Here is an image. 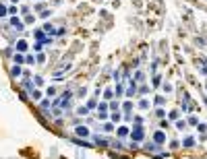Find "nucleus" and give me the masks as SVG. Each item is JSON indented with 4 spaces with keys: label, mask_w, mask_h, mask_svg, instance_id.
<instances>
[{
    "label": "nucleus",
    "mask_w": 207,
    "mask_h": 159,
    "mask_svg": "<svg viewBox=\"0 0 207 159\" xmlns=\"http://www.w3.org/2000/svg\"><path fill=\"white\" fill-rule=\"evenodd\" d=\"M54 79H56V81H60V79H62V70H58V73H54Z\"/></svg>",
    "instance_id": "18"
},
{
    "label": "nucleus",
    "mask_w": 207,
    "mask_h": 159,
    "mask_svg": "<svg viewBox=\"0 0 207 159\" xmlns=\"http://www.w3.org/2000/svg\"><path fill=\"white\" fill-rule=\"evenodd\" d=\"M77 114H79V116H85V114H87V108H79V110H77Z\"/></svg>",
    "instance_id": "14"
},
{
    "label": "nucleus",
    "mask_w": 207,
    "mask_h": 159,
    "mask_svg": "<svg viewBox=\"0 0 207 159\" xmlns=\"http://www.w3.org/2000/svg\"><path fill=\"white\" fill-rule=\"evenodd\" d=\"M197 128H199V130H201V132H203V134H205V132H207V126H205V124H199V126H197Z\"/></svg>",
    "instance_id": "19"
},
{
    "label": "nucleus",
    "mask_w": 207,
    "mask_h": 159,
    "mask_svg": "<svg viewBox=\"0 0 207 159\" xmlns=\"http://www.w3.org/2000/svg\"><path fill=\"white\" fill-rule=\"evenodd\" d=\"M112 128H114V126H112V124H110V122H108V124H104V130H106V132H110V130H112Z\"/></svg>",
    "instance_id": "16"
},
{
    "label": "nucleus",
    "mask_w": 207,
    "mask_h": 159,
    "mask_svg": "<svg viewBox=\"0 0 207 159\" xmlns=\"http://www.w3.org/2000/svg\"><path fill=\"white\" fill-rule=\"evenodd\" d=\"M95 143H97V145H102V147H104V145H108V141H106L104 136H95Z\"/></svg>",
    "instance_id": "10"
},
{
    "label": "nucleus",
    "mask_w": 207,
    "mask_h": 159,
    "mask_svg": "<svg viewBox=\"0 0 207 159\" xmlns=\"http://www.w3.org/2000/svg\"><path fill=\"white\" fill-rule=\"evenodd\" d=\"M182 145H184V147H193V145H195V138H193V136H186Z\"/></svg>",
    "instance_id": "8"
},
{
    "label": "nucleus",
    "mask_w": 207,
    "mask_h": 159,
    "mask_svg": "<svg viewBox=\"0 0 207 159\" xmlns=\"http://www.w3.org/2000/svg\"><path fill=\"white\" fill-rule=\"evenodd\" d=\"M13 60H15V64H17V66H21V64L25 62V58H23V54H15V58H13Z\"/></svg>",
    "instance_id": "7"
},
{
    "label": "nucleus",
    "mask_w": 207,
    "mask_h": 159,
    "mask_svg": "<svg viewBox=\"0 0 207 159\" xmlns=\"http://www.w3.org/2000/svg\"><path fill=\"white\" fill-rule=\"evenodd\" d=\"M33 60H35V58H33V56H31V54H29V56H27V58H25V62H29V64H33Z\"/></svg>",
    "instance_id": "21"
},
{
    "label": "nucleus",
    "mask_w": 207,
    "mask_h": 159,
    "mask_svg": "<svg viewBox=\"0 0 207 159\" xmlns=\"http://www.w3.org/2000/svg\"><path fill=\"white\" fill-rule=\"evenodd\" d=\"M31 97H33V99H40V97H41V91H40V89H33V91H31Z\"/></svg>",
    "instance_id": "11"
},
{
    "label": "nucleus",
    "mask_w": 207,
    "mask_h": 159,
    "mask_svg": "<svg viewBox=\"0 0 207 159\" xmlns=\"http://www.w3.org/2000/svg\"><path fill=\"white\" fill-rule=\"evenodd\" d=\"M6 12H8V8H4V6H2V4H0V17H4V15H6Z\"/></svg>",
    "instance_id": "17"
},
{
    "label": "nucleus",
    "mask_w": 207,
    "mask_h": 159,
    "mask_svg": "<svg viewBox=\"0 0 207 159\" xmlns=\"http://www.w3.org/2000/svg\"><path fill=\"white\" fill-rule=\"evenodd\" d=\"M10 27H15L17 31H23V29H25V25H23L17 17H13V19H10Z\"/></svg>",
    "instance_id": "2"
},
{
    "label": "nucleus",
    "mask_w": 207,
    "mask_h": 159,
    "mask_svg": "<svg viewBox=\"0 0 207 159\" xmlns=\"http://www.w3.org/2000/svg\"><path fill=\"white\" fill-rule=\"evenodd\" d=\"M43 31H46V33H56V31H54V27H52L50 23H46V25H43Z\"/></svg>",
    "instance_id": "9"
},
{
    "label": "nucleus",
    "mask_w": 207,
    "mask_h": 159,
    "mask_svg": "<svg viewBox=\"0 0 207 159\" xmlns=\"http://www.w3.org/2000/svg\"><path fill=\"white\" fill-rule=\"evenodd\" d=\"M143 134H145V132H143V126H135V130L130 132V138H133L135 143H139V141H143Z\"/></svg>",
    "instance_id": "1"
},
{
    "label": "nucleus",
    "mask_w": 207,
    "mask_h": 159,
    "mask_svg": "<svg viewBox=\"0 0 207 159\" xmlns=\"http://www.w3.org/2000/svg\"><path fill=\"white\" fill-rule=\"evenodd\" d=\"M153 141H155L158 145H162V143L166 141V134L164 132H155V134H153Z\"/></svg>",
    "instance_id": "5"
},
{
    "label": "nucleus",
    "mask_w": 207,
    "mask_h": 159,
    "mask_svg": "<svg viewBox=\"0 0 207 159\" xmlns=\"http://www.w3.org/2000/svg\"><path fill=\"white\" fill-rule=\"evenodd\" d=\"M41 45H43V43H41V41H38V43L33 45V50H35V52H40V50H41Z\"/></svg>",
    "instance_id": "20"
},
{
    "label": "nucleus",
    "mask_w": 207,
    "mask_h": 159,
    "mask_svg": "<svg viewBox=\"0 0 207 159\" xmlns=\"http://www.w3.org/2000/svg\"><path fill=\"white\" fill-rule=\"evenodd\" d=\"M21 75H23V70H21V66H17V64H15V66H13V70H10V77H15V79H19Z\"/></svg>",
    "instance_id": "3"
},
{
    "label": "nucleus",
    "mask_w": 207,
    "mask_h": 159,
    "mask_svg": "<svg viewBox=\"0 0 207 159\" xmlns=\"http://www.w3.org/2000/svg\"><path fill=\"white\" fill-rule=\"evenodd\" d=\"M54 95H56V89L50 87V89H48V97H54Z\"/></svg>",
    "instance_id": "15"
},
{
    "label": "nucleus",
    "mask_w": 207,
    "mask_h": 159,
    "mask_svg": "<svg viewBox=\"0 0 207 159\" xmlns=\"http://www.w3.org/2000/svg\"><path fill=\"white\" fill-rule=\"evenodd\" d=\"M118 134H120V136H126V134H128V128H126V126H120V128H118Z\"/></svg>",
    "instance_id": "12"
},
{
    "label": "nucleus",
    "mask_w": 207,
    "mask_h": 159,
    "mask_svg": "<svg viewBox=\"0 0 207 159\" xmlns=\"http://www.w3.org/2000/svg\"><path fill=\"white\" fill-rule=\"evenodd\" d=\"M112 95H114V93H112V91H110V89H108V91H106V95H104V97H106V99H112Z\"/></svg>",
    "instance_id": "22"
},
{
    "label": "nucleus",
    "mask_w": 207,
    "mask_h": 159,
    "mask_svg": "<svg viewBox=\"0 0 207 159\" xmlns=\"http://www.w3.org/2000/svg\"><path fill=\"white\" fill-rule=\"evenodd\" d=\"M184 126H186V122H184V120H178V122H176V128H180V130H182Z\"/></svg>",
    "instance_id": "13"
},
{
    "label": "nucleus",
    "mask_w": 207,
    "mask_h": 159,
    "mask_svg": "<svg viewBox=\"0 0 207 159\" xmlns=\"http://www.w3.org/2000/svg\"><path fill=\"white\" fill-rule=\"evenodd\" d=\"M77 134H79V136H89V130H87L85 126H77Z\"/></svg>",
    "instance_id": "6"
},
{
    "label": "nucleus",
    "mask_w": 207,
    "mask_h": 159,
    "mask_svg": "<svg viewBox=\"0 0 207 159\" xmlns=\"http://www.w3.org/2000/svg\"><path fill=\"white\" fill-rule=\"evenodd\" d=\"M25 50H27V41H25V40H19V41H17V52L21 54V52H25Z\"/></svg>",
    "instance_id": "4"
}]
</instances>
